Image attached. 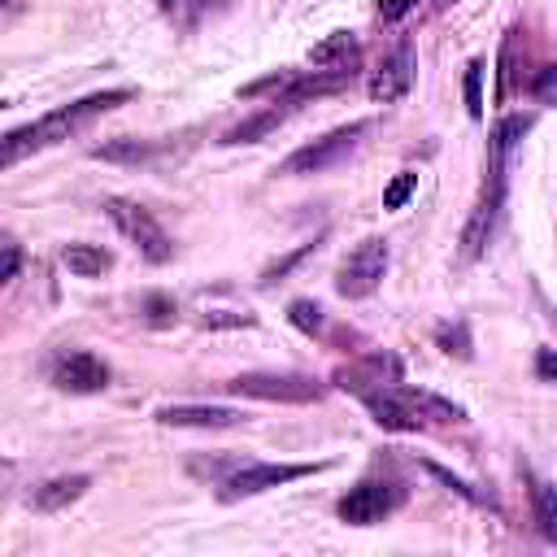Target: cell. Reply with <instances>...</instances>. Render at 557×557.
Wrapping results in <instances>:
<instances>
[{"instance_id": "1", "label": "cell", "mask_w": 557, "mask_h": 557, "mask_svg": "<svg viewBox=\"0 0 557 557\" xmlns=\"http://www.w3.org/2000/svg\"><path fill=\"white\" fill-rule=\"evenodd\" d=\"M122 100H131V87H113V91L83 96V100L65 104V109L44 113L39 122H26V126L9 131V135H4V152H0V157H4V165H17L26 152H39V148H48V144H57V139H70V131H74V126H83V122H87V117H96V113L117 109Z\"/></svg>"}, {"instance_id": "2", "label": "cell", "mask_w": 557, "mask_h": 557, "mask_svg": "<svg viewBox=\"0 0 557 557\" xmlns=\"http://www.w3.org/2000/svg\"><path fill=\"white\" fill-rule=\"evenodd\" d=\"M104 213H109L113 226L139 248L144 261L165 265V261L174 257V239L165 235V226H161L144 205H135V200H126V196H109V200H104Z\"/></svg>"}, {"instance_id": "3", "label": "cell", "mask_w": 557, "mask_h": 557, "mask_svg": "<svg viewBox=\"0 0 557 557\" xmlns=\"http://www.w3.org/2000/svg\"><path fill=\"white\" fill-rule=\"evenodd\" d=\"M235 396H252V400H278V405H309L322 396V383H313L309 374H278V370H248L239 379L226 383Z\"/></svg>"}, {"instance_id": "4", "label": "cell", "mask_w": 557, "mask_h": 557, "mask_svg": "<svg viewBox=\"0 0 557 557\" xmlns=\"http://www.w3.org/2000/svg\"><path fill=\"white\" fill-rule=\"evenodd\" d=\"M366 131H370V122H366V117H357V122H348V126H335V131H326L322 139H313V144L296 148V152L278 165V174H287V178H296V174H318V170L335 165L344 152H352V148H357V139H361Z\"/></svg>"}, {"instance_id": "5", "label": "cell", "mask_w": 557, "mask_h": 557, "mask_svg": "<svg viewBox=\"0 0 557 557\" xmlns=\"http://www.w3.org/2000/svg\"><path fill=\"white\" fill-rule=\"evenodd\" d=\"M387 261H392V252H387L383 239H361V244L339 261V270H335V292L348 296V300L370 296V292L383 283V274H387Z\"/></svg>"}, {"instance_id": "6", "label": "cell", "mask_w": 557, "mask_h": 557, "mask_svg": "<svg viewBox=\"0 0 557 557\" xmlns=\"http://www.w3.org/2000/svg\"><path fill=\"white\" fill-rule=\"evenodd\" d=\"M322 470H326V461H257V466H244L226 479L222 500L257 496V492H270V487H283V483H296V479H309Z\"/></svg>"}, {"instance_id": "7", "label": "cell", "mask_w": 557, "mask_h": 557, "mask_svg": "<svg viewBox=\"0 0 557 557\" xmlns=\"http://www.w3.org/2000/svg\"><path fill=\"white\" fill-rule=\"evenodd\" d=\"M500 200H505V174H500V157L492 152V174H487V183H483V191L474 200V213H470V222L461 231V252L466 257H479L487 248V239L496 231V218H500Z\"/></svg>"}, {"instance_id": "8", "label": "cell", "mask_w": 557, "mask_h": 557, "mask_svg": "<svg viewBox=\"0 0 557 557\" xmlns=\"http://www.w3.org/2000/svg\"><path fill=\"white\" fill-rule=\"evenodd\" d=\"M400 505V487L396 483H379V479H361L357 487H348L335 505V513L352 527H374L383 522L392 509Z\"/></svg>"}, {"instance_id": "9", "label": "cell", "mask_w": 557, "mask_h": 557, "mask_svg": "<svg viewBox=\"0 0 557 557\" xmlns=\"http://www.w3.org/2000/svg\"><path fill=\"white\" fill-rule=\"evenodd\" d=\"M52 383L70 396H91V392H104L109 387V361H100L96 352H65L57 366H52Z\"/></svg>"}, {"instance_id": "10", "label": "cell", "mask_w": 557, "mask_h": 557, "mask_svg": "<svg viewBox=\"0 0 557 557\" xmlns=\"http://www.w3.org/2000/svg\"><path fill=\"white\" fill-rule=\"evenodd\" d=\"M335 383H339L344 392L366 396V392H379V387H387V383H400V361H396L392 352H366V357L339 366V370H335Z\"/></svg>"}, {"instance_id": "11", "label": "cell", "mask_w": 557, "mask_h": 557, "mask_svg": "<svg viewBox=\"0 0 557 557\" xmlns=\"http://www.w3.org/2000/svg\"><path fill=\"white\" fill-rule=\"evenodd\" d=\"M409 83H413V52L409 48H396L392 57H383L379 61V70L370 74V100L374 104H396L405 91H409Z\"/></svg>"}, {"instance_id": "12", "label": "cell", "mask_w": 557, "mask_h": 557, "mask_svg": "<svg viewBox=\"0 0 557 557\" xmlns=\"http://www.w3.org/2000/svg\"><path fill=\"white\" fill-rule=\"evenodd\" d=\"M157 422L161 426H196V431H226V426H239L244 413L231 409V405H165L157 409Z\"/></svg>"}, {"instance_id": "13", "label": "cell", "mask_w": 557, "mask_h": 557, "mask_svg": "<svg viewBox=\"0 0 557 557\" xmlns=\"http://www.w3.org/2000/svg\"><path fill=\"white\" fill-rule=\"evenodd\" d=\"M361 400H366V409L374 413V422H379L383 431H418V426H422V418L409 409V400H405L400 392H383V387H379V392H366Z\"/></svg>"}, {"instance_id": "14", "label": "cell", "mask_w": 557, "mask_h": 557, "mask_svg": "<svg viewBox=\"0 0 557 557\" xmlns=\"http://www.w3.org/2000/svg\"><path fill=\"white\" fill-rule=\"evenodd\" d=\"M87 487H91V479H87V474H61V479H48L44 487H35V492H30V505H35V509H44V513H57V509L74 505Z\"/></svg>"}, {"instance_id": "15", "label": "cell", "mask_w": 557, "mask_h": 557, "mask_svg": "<svg viewBox=\"0 0 557 557\" xmlns=\"http://www.w3.org/2000/svg\"><path fill=\"white\" fill-rule=\"evenodd\" d=\"M405 400H409V409L422 418V422H466V409L457 405V400H448V396H435V392H426V387H396Z\"/></svg>"}, {"instance_id": "16", "label": "cell", "mask_w": 557, "mask_h": 557, "mask_svg": "<svg viewBox=\"0 0 557 557\" xmlns=\"http://www.w3.org/2000/svg\"><path fill=\"white\" fill-rule=\"evenodd\" d=\"M309 61L318 70H348V61H357V35L352 30H331L322 44L309 48Z\"/></svg>"}, {"instance_id": "17", "label": "cell", "mask_w": 557, "mask_h": 557, "mask_svg": "<svg viewBox=\"0 0 557 557\" xmlns=\"http://www.w3.org/2000/svg\"><path fill=\"white\" fill-rule=\"evenodd\" d=\"M109 261H113V257H109L104 248H96V244H83V239L61 248V265H65L74 278H100V274L109 270Z\"/></svg>"}, {"instance_id": "18", "label": "cell", "mask_w": 557, "mask_h": 557, "mask_svg": "<svg viewBox=\"0 0 557 557\" xmlns=\"http://www.w3.org/2000/svg\"><path fill=\"white\" fill-rule=\"evenodd\" d=\"M278 122H283V109H261V113L244 117L239 126H231L222 144H257V139H265V135H270Z\"/></svg>"}, {"instance_id": "19", "label": "cell", "mask_w": 557, "mask_h": 557, "mask_svg": "<svg viewBox=\"0 0 557 557\" xmlns=\"http://www.w3.org/2000/svg\"><path fill=\"white\" fill-rule=\"evenodd\" d=\"M531 505H535V522H540V535L557 544V487L535 479L531 483Z\"/></svg>"}, {"instance_id": "20", "label": "cell", "mask_w": 557, "mask_h": 557, "mask_svg": "<svg viewBox=\"0 0 557 557\" xmlns=\"http://www.w3.org/2000/svg\"><path fill=\"white\" fill-rule=\"evenodd\" d=\"M287 322H292L296 331H305V335H318V331L326 326L318 300H292V305H287Z\"/></svg>"}, {"instance_id": "21", "label": "cell", "mask_w": 557, "mask_h": 557, "mask_svg": "<svg viewBox=\"0 0 557 557\" xmlns=\"http://www.w3.org/2000/svg\"><path fill=\"white\" fill-rule=\"evenodd\" d=\"M461 91H466V109H470V117H483V61H479V57L466 65Z\"/></svg>"}, {"instance_id": "22", "label": "cell", "mask_w": 557, "mask_h": 557, "mask_svg": "<svg viewBox=\"0 0 557 557\" xmlns=\"http://www.w3.org/2000/svg\"><path fill=\"white\" fill-rule=\"evenodd\" d=\"M152 148L148 144H139V139H113V144H100L91 157H100V161H139V157H148Z\"/></svg>"}, {"instance_id": "23", "label": "cell", "mask_w": 557, "mask_h": 557, "mask_svg": "<svg viewBox=\"0 0 557 557\" xmlns=\"http://www.w3.org/2000/svg\"><path fill=\"white\" fill-rule=\"evenodd\" d=\"M413 191H418V174H413V170H400V174L387 183V191H383V209H392V213L405 209V200H409Z\"/></svg>"}, {"instance_id": "24", "label": "cell", "mask_w": 557, "mask_h": 557, "mask_svg": "<svg viewBox=\"0 0 557 557\" xmlns=\"http://www.w3.org/2000/svg\"><path fill=\"white\" fill-rule=\"evenodd\" d=\"M422 470H426L431 479H440V483H444L448 492H457L461 500H479V492H474V487H470V483H466L461 474H453V470H444V466H435V461H422Z\"/></svg>"}, {"instance_id": "25", "label": "cell", "mask_w": 557, "mask_h": 557, "mask_svg": "<svg viewBox=\"0 0 557 557\" xmlns=\"http://www.w3.org/2000/svg\"><path fill=\"white\" fill-rule=\"evenodd\" d=\"M313 248H318V244H300V248H292L287 257H278V261H270V265L261 270V283H274V278H283V274H287V270H292L296 261H305V257H309Z\"/></svg>"}, {"instance_id": "26", "label": "cell", "mask_w": 557, "mask_h": 557, "mask_svg": "<svg viewBox=\"0 0 557 557\" xmlns=\"http://www.w3.org/2000/svg\"><path fill=\"white\" fill-rule=\"evenodd\" d=\"M205 326H209V331H222V326H252V313H231V309H209V313H205Z\"/></svg>"}, {"instance_id": "27", "label": "cell", "mask_w": 557, "mask_h": 557, "mask_svg": "<svg viewBox=\"0 0 557 557\" xmlns=\"http://www.w3.org/2000/svg\"><path fill=\"white\" fill-rule=\"evenodd\" d=\"M17 265H22V248H17L13 239H9V244H4V265H0V283H13Z\"/></svg>"}, {"instance_id": "28", "label": "cell", "mask_w": 557, "mask_h": 557, "mask_svg": "<svg viewBox=\"0 0 557 557\" xmlns=\"http://www.w3.org/2000/svg\"><path fill=\"white\" fill-rule=\"evenodd\" d=\"M535 96H540V100H553V96H557V65L544 70V78L535 83Z\"/></svg>"}, {"instance_id": "29", "label": "cell", "mask_w": 557, "mask_h": 557, "mask_svg": "<svg viewBox=\"0 0 557 557\" xmlns=\"http://www.w3.org/2000/svg\"><path fill=\"white\" fill-rule=\"evenodd\" d=\"M409 4H413V0H379V13H383V17H400Z\"/></svg>"}, {"instance_id": "30", "label": "cell", "mask_w": 557, "mask_h": 557, "mask_svg": "<svg viewBox=\"0 0 557 557\" xmlns=\"http://www.w3.org/2000/svg\"><path fill=\"white\" fill-rule=\"evenodd\" d=\"M540 374L544 379H557V352H548V348L540 352Z\"/></svg>"}, {"instance_id": "31", "label": "cell", "mask_w": 557, "mask_h": 557, "mask_svg": "<svg viewBox=\"0 0 557 557\" xmlns=\"http://www.w3.org/2000/svg\"><path fill=\"white\" fill-rule=\"evenodd\" d=\"M148 309H152V322H165V313H170V300L152 296V300H148Z\"/></svg>"}]
</instances>
